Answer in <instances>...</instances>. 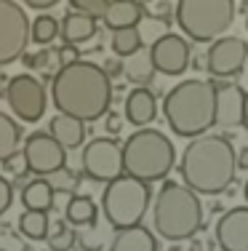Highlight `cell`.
Segmentation results:
<instances>
[{
  "mask_svg": "<svg viewBox=\"0 0 248 251\" xmlns=\"http://www.w3.org/2000/svg\"><path fill=\"white\" fill-rule=\"evenodd\" d=\"M51 99L59 112L78 118L80 123H93L110 112L112 80L102 64L78 59L51 77Z\"/></svg>",
  "mask_w": 248,
  "mask_h": 251,
  "instance_id": "cell-1",
  "label": "cell"
},
{
  "mask_svg": "<svg viewBox=\"0 0 248 251\" xmlns=\"http://www.w3.org/2000/svg\"><path fill=\"white\" fill-rule=\"evenodd\" d=\"M235 147L222 134H200L190 139L179 160L184 187L198 195H222L235 182Z\"/></svg>",
  "mask_w": 248,
  "mask_h": 251,
  "instance_id": "cell-2",
  "label": "cell"
},
{
  "mask_svg": "<svg viewBox=\"0 0 248 251\" xmlns=\"http://www.w3.org/2000/svg\"><path fill=\"white\" fill-rule=\"evenodd\" d=\"M214 112H216L214 83L200 80V77L176 83L163 99L165 123L176 136H184V139L208 134V128H214Z\"/></svg>",
  "mask_w": 248,
  "mask_h": 251,
  "instance_id": "cell-3",
  "label": "cell"
},
{
  "mask_svg": "<svg viewBox=\"0 0 248 251\" xmlns=\"http://www.w3.org/2000/svg\"><path fill=\"white\" fill-rule=\"evenodd\" d=\"M152 227L171 243L190 241L203 227V203L200 195L179 182H163L152 203Z\"/></svg>",
  "mask_w": 248,
  "mask_h": 251,
  "instance_id": "cell-4",
  "label": "cell"
},
{
  "mask_svg": "<svg viewBox=\"0 0 248 251\" xmlns=\"http://www.w3.org/2000/svg\"><path fill=\"white\" fill-rule=\"evenodd\" d=\"M176 150L158 128H136L123 145V174L152 184L174 171Z\"/></svg>",
  "mask_w": 248,
  "mask_h": 251,
  "instance_id": "cell-5",
  "label": "cell"
},
{
  "mask_svg": "<svg viewBox=\"0 0 248 251\" xmlns=\"http://www.w3.org/2000/svg\"><path fill=\"white\" fill-rule=\"evenodd\" d=\"M235 0H176V25L195 43H211L222 38L235 22Z\"/></svg>",
  "mask_w": 248,
  "mask_h": 251,
  "instance_id": "cell-6",
  "label": "cell"
},
{
  "mask_svg": "<svg viewBox=\"0 0 248 251\" xmlns=\"http://www.w3.org/2000/svg\"><path fill=\"white\" fill-rule=\"evenodd\" d=\"M150 203H152L150 184L141 182V179L128 176V174H120L112 182H107V187H104L102 214L115 230H123V227L141 225Z\"/></svg>",
  "mask_w": 248,
  "mask_h": 251,
  "instance_id": "cell-7",
  "label": "cell"
},
{
  "mask_svg": "<svg viewBox=\"0 0 248 251\" xmlns=\"http://www.w3.org/2000/svg\"><path fill=\"white\" fill-rule=\"evenodd\" d=\"M29 46V19L16 0H0V67L14 64Z\"/></svg>",
  "mask_w": 248,
  "mask_h": 251,
  "instance_id": "cell-8",
  "label": "cell"
},
{
  "mask_svg": "<svg viewBox=\"0 0 248 251\" xmlns=\"http://www.w3.org/2000/svg\"><path fill=\"white\" fill-rule=\"evenodd\" d=\"M80 166H83V174L91 182L107 184L123 174V145H117V139H112V136L91 139L83 147Z\"/></svg>",
  "mask_w": 248,
  "mask_h": 251,
  "instance_id": "cell-9",
  "label": "cell"
},
{
  "mask_svg": "<svg viewBox=\"0 0 248 251\" xmlns=\"http://www.w3.org/2000/svg\"><path fill=\"white\" fill-rule=\"evenodd\" d=\"M8 107L19 121L38 123L45 112V88L32 75H14L5 86Z\"/></svg>",
  "mask_w": 248,
  "mask_h": 251,
  "instance_id": "cell-10",
  "label": "cell"
},
{
  "mask_svg": "<svg viewBox=\"0 0 248 251\" xmlns=\"http://www.w3.org/2000/svg\"><path fill=\"white\" fill-rule=\"evenodd\" d=\"M248 64V43L232 35H222V38L211 40V49L205 53V64L216 80H227V77H238Z\"/></svg>",
  "mask_w": 248,
  "mask_h": 251,
  "instance_id": "cell-11",
  "label": "cell"
},
{
  "mask_svg": "<svg viewBox=\"0 0 248 251\" xmlns=\"http://www.w3.org/2000/svg\"><path fill=\"white\" fill-rule=\"evenodd\" d=\"M24 163L27 171L35 176H48L51 171L67 166V150L48 134V131H35L24 139Z\"/></svg>",
  "mask_w": 248,
  "mask_h": 251,
  "instance_id": "cell-12",
  "label": "cell"
},
{
  "mask_svg": "<svg viewBox=\"0 0 248 251\" xmlns=\"http://www.w3.org/2000/svg\"><path fill=\"white\" fill-rule=\"evenodd\" d=\"M190 53H192V46L187 43V38L174 35V32H165L155 43H150L152 67H155V73L168 75V77L181 75L190 67Z\"/></svg>",
  "mask_w": 248,
  "mask_h": 251,
  "instance_id": "cell-13",
  "label": "cell"
},
{
  "mask_svg": "<svg viewBox=\"0 0 248 251\" xmlns=\"http://www.w3.org/2000/svg\"><path fill=\"white\" fill-rule=\"evenodd\" d=\"M216 94V112H214V126L216 128H240L243 123V97L246 91L238 83L227 80H211Z\"/></svg>",
  "mask_w": 248,
  "mask_h": 251,
  "instance_id": "cell-14",
  "label": "cell"
},
{
  "mask_svg": "<svg viewBox=\"0 0 248 251\" xmlns=\"http://www.w3.org/2000/svg\"><path fill=\"white\" fill-rule=\"evenodd\" d=\"M216 246L222 251H248V206H235L219 217Z\"/></svg>",
  "mask_w": 248,
  "mask_h": 251,
  "instance_id": "cell-15",
  "label": "cell"
},
{
  "mask_svg": "<svg viewBox=\"0 0 248 251\" xmlns=\"http://www.w3.org/2000/svg\"><path fill=\"white\" fill-rule=\"evenodd\" d=\"M158 118V99L147 86H136L126 97V121L136 128H144Z\"/></svg>",
  "mask_w": 248,
  "mask_h": 251,
  "instance_id": "cell-16",
  "label": "cell"
},
{
  "mask_svg": "<svg viewBox=\"0 0 248 251\" xmlns=\"http://www.w3.org/2000/svg\"><path fill=\"white\" fill-rule=\"evenodd\" d=\"M144 14L147 8L141 0H110L102 22L110 29H126V27H136L144 19Z\"/></svg>",
  "mask_w": 248,
  "mask_h": 251,
  "instance_id": "cell-17",
  "label": "cell"
},
{
  "mask_svg": "<svg viewBox=\"0 0 248 251\" xmlns=\"http://www.w3.org/2000/svg\"><path fill=\"white\" fill-rule=\"evenodd\" d=\"M110 251H158V238L141 225L123 227V230H115Z\"/></svg>",
  "mask_w": 248,
  "mask_h": 251,
  "instance_id": "cell-18",
  "label": "cell"
},
{
  "mask_svg": "<svg viewBox=\"0 0 248 251\" xmlns=\"http://www.w3.org/2000/svg\"><path fill=\"white\" fill-rule=\"evenodd\" d=\"M96 19L93 16H86V14H78V11H67L64 19L59 22V35H62L64 43H72V46H80L86 40H91L96 35Z\"/></svg>",
  "mask_w": 248,
  "mask_h": 251,
  "instance_id": "cell-19",
  "label": "cell"
},
{
  "mask_svg": "<svg viewBox=\"0 0 248 251\" xmlns=\"http://www.w3.org/2000/svg\"><path fill=\"white\" fill-rule=\"evenodd\" d=\"M48 134L54 136L64 150H75L86 139V123H80L78 118L64 115V112H56L48 123Z\"/></svg>",
  "mask_w": 248,
  "mask_h": 251,
  "instance_id": "cell-20",
  "label": "cell"
},
{
  "mask_svg": "<svg viewBox=\"0 0 248 251\" xmlns=\"http://www.w3.org/2000/svg\"><path fill=\"white\" fill-rule=\"evenodd\" d=\"M54 198L56 193L51 190V184L43 176L32 179L22 187V203H24V211H45L48 214L54 208Z\"/></svg>",
  "mask_w": 248,
  "mask_h": 251,
  "instance_id": "cell-21",
  "label": "cell"
},
{
  "mask_svg": "<svg viewBox=\"0 0 248 251\" xmlns=\"http://www.w3.org/2000/svg\"><path fill=\"white\" fill-rule=\"evenodd\" d=\"M123 75H126L128 83L134 86H150L152 77H155V67H152V59H150V49H141L131 56H126L123 62Z\"/></svg>",
  "mask_w": 248,
  "mask_h": 251,
  "instance_id": "cell-22",
  "label": "cell"
},
{
  "mask_svg": "<svg viewBox=\"0 0 248 251\" xmlns=\"http://www.w3.org/2000/svg\"><path fill=\"white\" fill-rule=\"evenodd\" d=\"M99 208L88 195H72L64 206V219L69 225H96Z\"/></svg>",
  "mask_w": 248,
  "mask_h": 251,
  "instance_id": "cell-23",
  "label": "cell"
},
{
  "mask_svg": "<svg viewBox=\"0 0 248 251\" xmlns=\"http://www.w3.org/2000/svg\"><path fill=\"white\" fill-rule=\"evenodd\" d=\"M19 145H22V126L8 112L0 110V163L19 150Z\"/></svg>",
  "mask_w": 248,
  "mask_h": 251,
  "instance_id": "cell-24",
  "label": "cell"
},
{
  "mask_svg": "<svg viewBox=\"0 0 248 251\" xmlns=\"http://www.w3.org/2000/svg\"><path fill=\"white\" fill-rule=\"evenodd\" d=\"M110 46H112V53L115 56H131V53H136L141 46V35H139V29L136 27H126V29H112V40H110Z\"/></svg>",
  "mask_w": 248,
  "mask_h": 251,
  "instance_id": "cell-25",
  "label": "cell"
},
{
  "mask_svg": "<svg viewBox=\"0 0 248 251\" xmlns=\"http://www.w3.org/2000/svg\"><path fill=\"white\" fill-rule=\"evenodd\" d=\"M19 230L29 241H43L48 235V214L45 211H24L19 217Z\"/></svg>",
  "mask_w": 248,
  "mask_h": 251,
  "instance_id": "cell-26",
  "label": "cell"
},
{
  "mask_svg": "<svg viewBox=\"0 0 248 251\" xmlns=\"http://www.w3.org/2000/svg\"><path fill=\"white\" fill-rule=\"evenodd\" d=\"M59 38V22L48 14H40L38 19H32L29 25V40L38 46H51Z\"/></svg>",
  "mask_w": 248,
  "mask_h": 251,
  "instance_id": "cell-27",
  "label": "cell"
},
{
  "mask_svg": "<svg viewBox=\"0 0 248 251\" xmlns=\"http://www.w3.org/2000/svg\"><path fill=\"white\" fill-rule=\"evenodd\" d=\"M43 179L51 184V190H54V193H67V195H72V193H78V187H80V174H78L75 169H67V166L51 171V174L43 176Z\"/></svg>",
  "mask_w": 248,
  "mask_h": 251,
  "instance_id": "cell-28",
  "label": "cell"
},
{
  "mask_svg": "<svg viewBox=\"0 0 248 251\" xmlns=\"http://www.w3.org/2000/svg\"><path fill=\"white\" fill-rule=\"evenodd\" d=\"M32 70H43L45 77H54L59 70H62L59 49H54V46H40V51L35 53V67Z\"/></svg>",
  "mask_w": 248,
  "mask_h": 251,
  "instance_id": "cell-29",
  "label": "cell"
},
{
  "mask_svg": "<svg viewBox=\"0 0 248 251\" xmlns=\"http://www.w3.org/2000/svg\"><path fill=\"white\" fill-rule=\"evenodd\" d=\"M45 241H48V251H69L75 246V241H78V235H75L64 222H59L54 227V232L45 235Z\"/></svg>",
  "mask_w": 248,
  "mask_h": 251,
  "instance_id": "cell-30",
  "label": "cell"
},
{
  "mask_svg": "<svg viewBox=\"0 0 248 251\" xmlns=\"http://www.w3.org/2000/svg\"><path fill=\"white\" fill-rule=\"evenodd\" d=\"M107 3L110 0H69V11L93 16V19H102L104 11H107Z\"/></svg>",
  "mask_w": 248,
  "mask_h": 251,
  "instance_id": "cell-31",
  "label": "cell"
},
{
  "mask_svg": "<svg viewBox=\"0 0 248 251\" xmlns=\"http://www.w3.org/2000/svg\"><path fill=\"white\" fill-rule=\"evenodd\" d=\"M3 171H8V174H27V163H24L22 150H16L14 155H8L3 160Z\"/></svg>",
  "mask_w": 248,
  "mask_h": 251,
  "instance_id": "cell-32",
  "label": "cell"
},
{
  "mask_svg": "<svg viewBox=\"0 0 248 251\" xmlns=\"http://www.w3.org/2000/svg\"><path fill=\"white\" fill-rule=\"evenodd\" d=\"M11 203H14V187L5 176H0V217L11 208Z\"/></svg>",
  "mask_w": 248,
  "mask_h": 251,
  "instance_id": "cell-33",
  "label": "cell"
},
{
  "mask_svg": "<svg viewBox=\"0 0 248 251\" xmlns=\"http://www.w3.org/2000/svg\"><path fill=\"white\" fill-rule=\"evenodd\" d=\"M59 59H62V67H64V64H72V62H78V59H80V51H78V46H72V43H64L62 49H59Z\"/></svg>",
  "mask_w": 248,
  "mask_h": 251,
  "instance_id": "cell-34",
  "label": "cell"
},
{
  "mask_svg": "<svg viewBox=\"0 0 248 251\" xmlns=\"http://www.w3.org/2000/svg\"><path fill=\"white\" fill-rule=\"evenodd\" d=\"M102 70L107 73L110 80H112V77H120V75H123V62H120V59H107Z\"/></svg>",
  "mask_w": 248,
  "mask_h": 251,
  "instance_id": "cell-35",
  "label": "cell"
},
{
  "mask_svg": "<svg viewBox=\"0 0 248 251\" xmlns=\"http://www.w3.org/2000/svg\"><path fill=\"white\" fill-rule=\"evenodd\" d=\"M235 166H238L240 171H248V147L235 150Z\"/></svg>",
  "mask_w": 248,
  "mask_h": 251,
  "instance_id": "cell-36",
  "label": "cell"
},
{
  "mask_svg": "<svg viewBox=\"0 0 248 251\" xmlns=\"http://www.w3.org/2000/svg\"><path fill=\"white\" fill-rule=\"evenodd\" d=\"M56 3H59V0H24V5H29V8H35V11H45V8H54Z\"/></svg>",
  "mask_w": 248,
  "mask_h": 251,
  "instance_id": "cell-37",
  "label": "cell"
},
{
  "mask_svg": "<svg viewBox=\"0 0 248 251\" xmlns=\"http://www.w3.org/2000/svg\"><path fill=\"white\" fill-rule=\"evenodd\" d=\"M120 115H115V112H107V131L110 134H120Z\"/></svg>",
  "mask_w": 248,
  "mask_h": 251,
  "instance_id": "cell-38",
  "label": "cell"
},
{
  "mask_svg": "<svg viewBox=\"0 0 248 251\" xmlns=\"http://www.w3.org/2000/svg\"><path fill=\"white\" fill-rule=\"evenodd\" d=\"M240 126L248 131V91H246V97H243V123H240Z\"/></svg>",
  "mask_w": 248,
  "mask_h": 251,
  "instance_id": "cell-39",
  "label": "cell"
},
{
  "mask_svg": "<svg viewBox=\"0 0 248 251\" xmlns=\"http://www.w3.org/2000/svg\"><path fill=\"white\" fill-rule=\"evenodd\" d=\"M243 195H246V201H248V179H246V184H243Z\"/></svg>",
  "mask_w": 248,
  "mask_h": 251,
  "instance_id": "cell-40",
  "label": "cell"
},
{
  "mask_svg": "<svg viewBox=\"0 0 248 251\" xmlns=\"http://www.w3.org/2000/svg\"><path fill=\"white\" fill-rule=\"evenodd\" d=\"M190 251H200V246H198V243H192V249Z\"/></svg>",
  "mask_w": 248,
  "mask_h": 251,
  "instance_id": "cell-41",
  "label": "cell"
},
{
  "mask_svg": "<svg viewBox=\"0 0 248 251\" xmlns=\"http://www.w3.org/2000/svg\"><path fill=\"white\" fill-rule=\"evenodd\" d=\"M246 29H248V11H246Z\"/></svg>",
  "mask_w": 248,
  "mask_h": 251,
  "instance_id": "cell-42",
  "label": "cell"
},
{
  "mask_svg": "<svg viewBox=\"0 0 248 251\" xmlns=\"http://www.w3.org/2000/svg\"><path fill=\"white\" fill-rule=\"evenodd\" d=\"M0 251H3V249H0Z\"/></svg>",
  "mask_w": 248,
  "mask_h": 251,
  "instance_id": "cell-43",
  "label": "cell"
},
{
  "mask_svg": "<svg viewBox=\"0 0 248 251\" xmlns=\"http://www.w3.org/2000/svg\"><path fill=\"white\" fill-rule=\"evenodd\" d=\"M246 67H248V64H246Z\"/></svg>",
  "mask_w": 248,
  "mask_h": 251,
  "instance_id": "cell-44",
  "label": "cell"
}]
</instances>
